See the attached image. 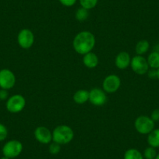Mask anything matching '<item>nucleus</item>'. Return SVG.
<instances>
[{
    "label": "nucleus",
    "instance_id": "obj_20",
    "mask_svg": "<svg viewBox=\"0 0 159 159\" xmlns=\"http://www.w3.org/2000/svg\"><path fill=\"white\" fill-rule=\"evenodd\" d=\"M157 154V151H156V148H152L151 146L145 148L143 153V156L144 159H155Z\"/></svg>",
    "mask_w": 159,
    "mask_h": 159
},
{
    "label": "nucleus",
    "instance_id": "obj_16",
    "mask_svg": "<svg viewBox=\"0 0 159 159\" xmlns=\"http://www.w3.org/2000/svg\"><path fill=\"white\" fill-rule=\"evenodd\" d=\"M150 49V43L147 40H140L137 43L135 52L138 56H143Z\"/></svg>",
    "mask_w": 159,
    "mask_h": 159
},
{
    "label": "nucleus",
    "instance_id": "obj_8",
    "mask_svg": "<svg viewBox=\"0 0 159 159\" xmlns=\"http://www.w3.org/2000/svg\"><path fill=\"white\" fill-rule=\"evenodd\" d=\"M34 42V35L30 29L24 28L20 30L17 35V43L24 49L31 48Z\"/></svg>",
    "mask_w": 159,
    "mask_h": 159
},
{
    "label": "nucleus",
    "instance_id": "obj_27",
    "mask_svg": "<svg viewBox=\"0 0 159 159\" xmlns=\"http://www.w3.org/2000/svg\"><path fill=\"white\" fill-rule=\"evenodd\" d=\"M148 77L151 78V79L154 80L157 79V70H154V69H149L148 72L147 73Z\"/></svg>",
    "mask_w": 159,
    "mask_h": 159
},
{
    "label": "nucleus",
    "instance_id": "obj_30",
    "mask_svg": "<svg viewBox=\"0 0 159 159\" xmlns=\"http://www.w3.org/2000/svg\"><path fill=\"white\" fill-rule=\"evenodd\" d=\"M0 159H10V158H9V157H5V156H3V157H1V158Z\"/></svg>",
    "mask_w": 159,
    "mask_h": 159
},
{
    "label": "nucleus",
    "instance_id": "obj_22",
    "mask_svg": "<svg viewBox=\"0 0 159 159\" xmlns=\"http://www.w3.org/2000/svg\"><path fill=\"white\" fill-rule=\"evenodd\" d=\"M48 151H49L50 154L56 155L58 154L61 151V145L59 143H56L53 141L52 143H49V147H48Z\"/></svg>",
    "mask_w": 159,
    "mask_h": 159
},
{
    "label": "nucleus",
    "instance_id": "obj_21",
    "mask_svg": "<svg viewBox=\"0 0 159 159\" xmlns=\"http://www.w3.org/2000/svg\"><path fill=\"white\" fill-rule=\"evenodd\" d=\"M98 0H80V4L81 7L89 10L94 9L98 5Z\"/></svg>",
    "mask_w": 159,
    "mask_h": 159
},
{
    "label": "nucleus",
    "instance_id": "obj_19",
    "mask_svg": "<svg viewBox=\"0 0 159 159\" xmlns=\"http://www.w3.org/2000/svg\"><path fill=\"white\" fill-rule=\"evenodd\" d=\"M75 17H76V20L80 21V22L85 21L89 17V11L83 7H80V8L77 9V10L76 11Z\"/></svg>",
    "mask_w": 159,
    "mask_h": 159
},
{
    "label": "nucleus",
    "instance_id": "obj_31",
    "mask_svg": "<svg viewBox=\"0 0 159 159\" xmlns=\"http://www.w3.org/2000/svg\"><path fill=\"white\" fill-rule=\"evenodd\" d=\"M155 159H159V153H158V154H157V156H156Z\"/></svg>",
    "mask_w": 159,
    "mask_h": 159
},
{
    "label": "nucleus",
    "instance_id": "obj_28",
    "mask_svg": "<svg viewBox=\"0 0 159 159\" xmlns=\"http://www.w3.org/2000/svg\"><path fill=\"white\" fill-rule=\"evenodd\" d=\"M154 51H156V52H159V44L157 45H156L155 48H154Z\"/></svg>",
    "mask_w": 159,
    "mask_h": 159
},
{
    "label": "nucleus",
    "instance_id": "obj_5",
    "mask_svg": "<svg viewBox=\"0 0 159 159\" xmlns=\"http://www.w3.org/2000/svg\"><path fill=\"white\" fill-rule=\"evenodd\" d=\"M26 106L25 98L21 94H14L9 98L7 101L6 107L8 111L11 113H19L24 110Z\"/></svg>",
    "mask_w": 159,
    "mask_h": 159
},
{
    "label": "nucleus",
    "instance_id": "obj_17",
    "mask_svg": "<svg viewBox=\"0 0 159 159\" xmlns=\"http://www.w3.org/2000/svg\"><path fill=\"white\" fill-rule=\"evenodd\" d=\"M148 63L151 69L157 70L159 68V52L153 51L148 56Z\"/></svg>",
    "mask_w": 159,
    "mask_h": 159
},
{
    "label": "nucleus",
    "instance_id": "obj_9",
    "mask_svg": "<svg viewBox=\"0 0 159 159\" xmlns=\"http://www.w3.org/2000/svg\"><path fill=\"white\" fill-rule=\"evenodd\" d=\"M130 66L133 71L138 75L147 74L150 69L146 58L143 57V56H138V55L132 58Z\"/></svg>",
    "mask_w": 159,
    "mask_h": 159
},
{
    "label": "nucleus",
    "instance_id": "obj_3",
    "mask_svg": "<svg viewBox=\"0 0 159 159\" xmlns=\"http://www.w3.org/2000/svg\"><path fill=\"white\" fill-rule=\"evenodd\" d=\"M134 127L139 134L148 135L154 129L155 123L149 116H140L134 122Z\"/></svg>",
    "mask_w": 159,
    "mask_h": 159
},
{
    "label": "nucleus",
    "instance_id": "obj_23",
    "mask_svg": "<svg viewBox=\"0 0 159 159\" xmlns=\"http://www.w3.org/2000/svg\"><path fill=\"white\" fill-rule=\"evenodd\" d=\"M8 136V129L7 126L0 123V141H3Z\"/></svg>",
    "mask_w": 159,
    "mask_h": 159
},
{
    "label": "nucleus",
    "instance_id": "obj_6",
    "mask_svg": "<svg viewBox=\"0 0 159 159\" xmlns=\"http://www.w3.org/2000/svg\"><path fill=\"white\" fill-rule=\"evenodd\" d=\"M121 86V80L116 74H110L104 79L102 82V89L105 93L113 94L116 93Z\"/></svg>",
    "mask_w": 159,
    "mask_h": 159
},
{
    "label": "nucleus",
    "instance_id": "obj_12",
    "mask_svg": "<svg viewBox=\"0 0 159 159\" xmlns=\"http://www.w3.org/2000/svg\"><path fill=\"white\" fill-rule=\"evenodd\" d=\"M131 57L126 52H121L115 59V65L119 70H126L130 66Z\"/></svg>",
    "mask_w": 159,
    "mask_h": 159
},
{
    "label": "nucleus",
    "instance_id": "obj_18",
    "mask_svg": "<svg viewBox=\"0 0 159 159\" xmlns=\"http://www.w3.org/2000/svg\"><path fill=\"white\" fill-rule=\"evenodd\" d=\"M123 159H144L143 154L136 148H129L125 152Z\"/></svg>",
    "mask_w": 159,
    "mask_h": 159
},
{
    "label": "nucleus",
    "instance_id": "obj_1",
    "mask_svg": "<svg viewBox=\"0 0 159 159\" xmlns=\"http://www.w3.org/2000/svg\"><path fill=\"white\" fill-rule=\"evenodd\" d=\"M95 43L96 39L94 34L88 30H83L74 37L73 47L76 53L84 56L87 53L92 52Z\"/></svg>",
    "mask_w": 159,
    "mask_h": 159
},
{
    "label": "nucleus",
    "instance_id": "obj_4",
    "mask_svg": "<svg viewBox=\"0 0 159 159\" xmlns=\"http://www.w3.org/2000/svg\"><path fill=\"white\" fill-rule=\"evenodd\" d=\"M23 143L20 140H11L7 141L2 147V154L10 159L18 157L23 151Z\"/></svg>",
    "mask_w": 159,
    "mask_h": 159
},
{
    "label": "nucleus",
    "instance_id": "obj_29",
    "mask_svg": "<svg viewBox=\"0 0 159 159\" xmlns=\"http://www.w3.org/2000/svg\"><path fill=\"white\" fill-rule=\"evenodd\" d=\"M157 79L159 80V68L157 70Z\"/></svg>",
    "mask_w": 159,
    "mask_h": 159
},
{
    "label": "nucleus",
    "instance_id": "obj_10",
    "mask_svg": "<svg viewBox=\"0 0 159 159\" xmlns=\"http://www.w3.org/2000/svg\"><path fill=\"white\" fill-rule=\"evenodd\" d=\"M89 102L94 106H102L107 102L106 93L101 88H93L89 91Z\"/></svg>",
    "mask_w": 159,
    "mask_h": 159
},
{
    "label": "nucleus",
    "instance_id": "obj_14",
    "mask_svg": "<svg viewBox=\"0 0 159 159\" xmlns=\"http://www.w3.org/2000/svg\"><path fill=\"white\" fill-rule=\"evenodd\" d=\"M73 99L76 104L83 105L89 101V91L84 89L78 90L73 94Z\"/></svg>",
    "mask_w": 159,
    "mask_h": 159
},
{
    "label": "nucleus",
    "instance_id": "obj_15",
    "mask_svg": "<svg viewBox=\"0 0 159 159\" xmlns=\"http://www.w3.org/2000/svg\"><path fill=\"white\" fill-rule=\"evenodd\" d=\"M148 143L149 146L154 148H159V128H154L149 134H148Z\"/></svg>",
    "mask_w": 159,
    "mask_h": 159
},
{
    "label": "nucleus",
    "instance_id": "obj_26",
    "mask_svg": "<svg viewBox=\"0 0 159 159\" xmlns=\"http://www.w3.org/2000/svg\"><path fill=\"white\" fill-rule=\"evenodd\" d=\"M9 92L7 90L0 89V100L1 101H7L9 98Z\"/></svg>",
    "mask_w": 159,
    "mask_h": 159
},
{
    "label": "nucleus",
    "instance_id": "obj_25",
    "mask_svg": "<svg viewBox=\"0 0 159 159\" xmlns=\"http://www.w3.org/2000/svg\"><path fill=\"white\" fill-rule=\"evenodd\" d=\"M150 117L151 118V119H152L154 123H155V122H159V108L154 109V111L151 112Z\"/></svg>",
    "mask_w": 159,
    "mask_h": 159
},
{
    "label": "nucleus",
    "instance_id": "obj_13",
    "mask_svg": "<svg viewBox=\"0 0 159 159\" xmlns=\"http://www.w3.org/2000/svg\"><path fill=\"white\" fill-rule=\"evenodd\" d=\"M83 63L88 69L96 68L99 63L98 56L93 52L87 53L83 56Z\"/></svg>",
    "mask_w": 159,
    "mask_h": 159
},
{
    "label": "nucleus",
    "instance_id": "obj_11",
    "mask_svg": "<svg viewBox=\"0 0 159 159\" xmlns=\"http://www.w3.org/2000/svg\"><path fill=\"white\" fill-rule=\"evenodd\" d=\"M35 139L42 144H48L52 141V132L45 126H38L34 132Z\"/></svg>",
    "mask_w": 159,
    "mask_h": 159
},
{
    "label": "nucleus",
    "instance_id": "obj_7",
    "mask_svg": "<svg viewBox=\"0 0 159 159\" xmlns=\"http://www.w3.org/2000/svg\"><path fill=\"white\" fill-rule=\"evenodd\" d=\"M16 84V76L9 69L0 70V88L9 91Z\"/></svg>",
    "mask_w": 159,
    "mask_h": 159
},
{
    "label": "nucleus",
    "instance_id": "obj_24",
    "mask_svg": "<svg viewBox=\"0 0 159 159\" xmlns=\"http://www.w3.org/2000/svg\"><path fill=\"white\" fill-rule=\"evenodd\" d=\"M62 5L66 7H71L76 2V0H59Z\"/></svg>",
    "mask_w": 159,
    "mask_h": 159
},
{
    "label": "nucleus",
    "instance_id": "obj_2",
    "mask_svg": "<svg viewBox=\"0 0 159 159\" xmlns=\"http://www.w3.org/2000/svg\"><path fill=\"white\" fill-rule=\"evenodd\" d=\"M74 137V132L70 126L66 125H60L53 129L52 141L65 145L70 143Z\"/></svg>",
    "mask_w": 159,
    "mask_h": 159
}]
</instances>
